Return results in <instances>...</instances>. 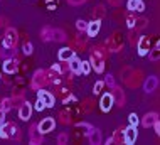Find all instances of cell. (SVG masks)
Masks as SVG:
<instances>
[{"mask_svg": "<svg viewBox=\"0 0 160 145\" xmlns=\"http://www.w3.org/2000/svg\"><path fill=\"white\" fill-rule=\"evenodd\" d=\"M108 54H110V51L105 46H94L91 54H89V66L96 73H103L105 71V63H106Z\"/></svg>", "mask_w": 160, "mask_h": 145, "instance_id": "6da1fadb", "label": "cell"}, {"mask_svg": "<svg viewBox=\"0 0 160 145\" xmlns=\"http://www.w3.org/2000/svg\"><path fill=\"white\" fill-rule=\"evenodd\" d=\"M122 78L123 83L128 88H138L142 85V71L140 69H133V68H123L122 69Z\"/></svg>", "mask_w": 160, "mask_h": 145, "instance_id": "7a4b0ae2", "label": "cell"}, {"mask_svg": "<svg viewBox=\"0 0 160 145\" xmlns=\"http://www.w3.org/2000/svg\"><path fill=\"white\" fill-rule=\"evenodd\" d=\"M123 46H125V41L122 32H113L106 39V49L110 52H120L123 49Z\"/></svg>", "mask_w": 160, "mask_h": 145, "instance_id": "3957f363", "label": "cell"}, {"mask_svg": "<svg viewBox=\"0 0 160 145\" xmlns=\"http://www.w3.org/2000/svg\"><path fill=\"white\" fill-rule=\"evenodd\" d=\"M0 138H20V128L15 123H2L0 125Z\"/></svg>", "mask_w": 160, "mask_h": 145, "instance_id": "277c9868", "label": "cell"}, {"mask_svg": "<svg viewBox=\"0 0 160 145\" xmlns=\"http://www.w3.org/2000/svg\"><path fill=\"white\" fill-rule=\"evenodd\" d=\"M44 86H47V71L46 69H37L32 76L31 88L37 91V90H42Z\"/></svg>", "mask_w": 160, "mask_h": 145, "instance_id": "5b68a950", "label": "cell"}, {"mask_svg": "<svg viewBox=\"0 0 160 145\" xmlns=\"http://www.w3.org/2000/svg\"><path fill=\"white\" fill-rule=\"evenodd\" d=\"M17 41H19V34L14 27H8L3 34V39H2V47H7V49H14L17 46Z\"/></svg>", "mask_w": 160, "mask_h": 145, "instance_id": "8992f818", "label": "cell"}, {"mask_svg": "<svg viewBox=\"0 0 160 145\" xmlns=\"http://www.w3.org/2000/svg\"><path fill=\"white\" fill-rule=\"evenodd\" d=\"M152 47V37L150 36H142L137 42V49H138V56H147V52Z\"/></svg>", "mask_w": 160, "mask_h": 145, "instance_id": "52a82bcc", "label": "cell"}, {"mask_svg": "<svg viewBox=\"0 0 160 145\" xmlns=\"http://www.w3.org/2000/svg\"><path fill=\"white\" fill-rule=\"evenodd\" d=\"M111 90H113V91H111V96H113V103H115L118 108H123V106H125V100H127V98H125L123 88H120V86L115 85L113 88H111Z\"/></svg>", "mask_w": 160, "mask_h": 145, "instance_id": "ba28073f", "label": "cell"}, {"mask_svg": "<svg viewBox=\"0 0 160 145\" xmlns=\"http://www.w3.org/2000/svg\"><path fill=\"white\" fill-rule=\"evenodd\" d=\"M137 137H138V132H137L135 125H130L127 128H123V143H127V145L135 143Z\"/></svg>", "mask_w": 160, "mask_h": 145, "instance_id": "9c48e42d", "label": "cell"}, {"mask_svg": "<svg viewBox=\"0 0 160 145\" xmlns=\"http://www.w3.org/2000/svg\"><path fill=\"white\" fill-rule=\"evenodd\" d=\"M37 100H41L42 103L46 105V108H52L54 106V95L49 93V91H46L44 88L42 90H37Z\"/></svg>", "mask_w": 160, "mask_h": 145, "instance_id": "30bf717a", "label": "cell"}, {"mask_svg": "<svg viewBox=\"0 0 160 145\" xmlns=\"http://www.w3.org/2000/svg\"><path fill=\"white\" fill-rule=\"evenodd\" d=\"M54 127H56V120L52 117H47V118H44V120L41 122V123H37V128H39V132H41L42 135L51 133V132L54 130Z\"/></svg>", "mask_w": 160, "mask_h": 145, "instance_id": "8fae6325", "label": "cell"}, {"mask_svg": "<svg viewBox=\"0 0 160 145\" xmlns=\"http://www.w3.org/2000/svg\"><path fill=\"white\" fill-rule=\"evenodd\" d=\"M29 142L32 145H39V143H44V135L39 132L37 125L31 127V132H29Z\"/></svg>", "mask_w": 160, "mask_h": 145, "instance_id": "7c38bea8", "label": "cell"}, {"mask_svg": "<svg viewBox=\"0 0 160 145\" xmlns=\"http://www.w3.org/2000/svg\"><path fill=\"white\" fill-rule=\"evenodd\" d=\"M2 69H3L5 74H15L17 69H19V61H17L15 58H7L3 66H2Z\"/></svg>", "mask_w": 160, "mask_h": 145, "instance_id": "4fadbf2b", "label": "cell"}, {"mask_svg": "<svg viewBox=\"0 0 160 145\" xmlns=\"http://www.w3.org/2000/svg\"><path fill=\"white\" fill-rule=\"evenodd\" d=\"M113 96H111V93H105L101 96V101H99V108H101V111L108 113L111 108H113Z\"/></svg>", "mask_w": 160, "mask_h": 145, "instance_id": "5bb4252c", "label": "cell"}, {"mask_svg": "<svg viewBox=\"0 0 160 145\" xmlns=\"http://www.w3.org/2000/svg\"><path fill=\"white\" fill-rule=\"evenodd\" d=\"M19 117H20V120H24V122H27L29 118L32 117V105L29 103V101H24L22 105H20V108H19Z\"/></svg>", "mask_w": 160, "mask_h": 145, "instance_id": "9a60e30c", "label": "cell"}, {"mask_svg": "<svg viewBox=\"0 0 160 145\" xmlns=\"http://www.w3.org/2000/svg\"><path fill=\"white\" fill-rule=\"evenodd\" d=\"M157 88H158V78H157V76H148V78L143 81V90H145V93H153Z\"/></svg>", "mask_w": 160, "mask_h": 145, "instance_id": "2e32d148", "label": "cell"}, {"mask_svg": "<svg viewBox=\"0 0 160 145\" xmlns=\"http://www.w3.org/2000/svg\"><path fill=\"white\" fill-rule=\"evenodd\" d=\"M68 68L72 74H81V59L74 54L71 59L68 61Z\"/></svg>", "mask_w": 160, "mask_h": 145, "instance_id": "e0dca14e", "label": "cell"}, {"mask_svg": "<svg viewBox=\"0 0 160 145\" xmlns=\"http://www.w3.org/2000/svg\"><path fill=\"white\" fill-rule=\"evenodd\" d=\"M99 29H101V20L88 22V27H86V34H88V37H94V36H98Z\"/></svg>", "mask_w": 160, "mask_h": 145, "instance_id": "ac0fdd59", "label": "cell"}, {"mask_svg": "<svg viewBox=\"0 0 160 145\" xmlns=\"http://www.w3.org/2000/svg\"><path fill=\"white\" fill-rule=\"evenodd\" d=\"M101 140H103L101 132L93 127V128L89 130V133H88V142H89V143H93V145H98V143H101Z\"/></svg>", "mask_w": 160, "mask_h": 145, "instance_id": "d6986e66", "label": "cell"}, {"mask_svg": "<svg viewBox=\"0 0 160 145\" xmlns=\"http://www.w3.org/2000/svg\"><path fill=\"white\" fill-rule=\"evenodd\" d=\"M72 56H74V51H72L71 47H62V49H59V52H58V58L61 63H68Z\"/></svg>", "mask_w": 160, "mask_h": 145, "instance_id": "ffe728a7", "label": "cell"}, {"mask_svg": "<svg viewBox=\"0 0 160 145\" xmlns=\"http://www.w3.org/2000/svg\"><path fill=\"white\" fill-rule=\"evenodd\" d=\"M127 8L130 12H133V10L143 12L145 10V3H143V0H128V2H127Z\"/></svg>", "mask_w": 160, "mask_h": 145, "instance_id": "44dd1931", "label": "cell"}, {"mask_svg": "<svg viewBox=\"0 0 160 145\" xmlns=\"http://www.w3.org/2000/svg\"><path fill=\"white\" fill-rule=\"evenodd\" d=\"M158 120V115L155 111H152V113H147V115L142 118V125L145 127V128H150V127H152L155 122Z\"/></svg>", "mask_w": 160, "mask_h": 145, "instance_id": "7402d4cb", "label": "cell"}, {"mask_svg": "<svg viewBox=\"0 0 160 145\" xmlns=\"http://www.w3.org/2000/svg\"><path fill=\"white\" fill-rule=\"evenodd\" d=\"M59 122H61L62 125H71L72 123V113L69 111V110L59 111Z\"/></svg>", "mask_w": 160, "mask_h": 145, "instance_id": "603a6c76", "label": "cell"}, {"mask_svg": "<svg viewBox=\"0 0 160 145\" xmlns=\"http://www.w3.org/2000/svg\"><path fill=\"white\" fill-rule=\"evenodd\" d=\"M91 15H93V20H101L103 17L106 15V8H105V5H96V7L93 8Z\"/></svg>", "mask_w": 160, "mask_h": 145, "instance_id": "cb8c5ba5", "label": "cell"}, {"mask_svg": "<svg viewBox=\"0 0 160 145\" xmlns=\"http://www.w3.org/2000/svg\"><path fill=\"white\" fill-rule=\"evenodd\" d=\"M147 54H148V58H150L152 63H158V61H160V47H158V42H155V46L148 52H147Z\"/></svg>", "mask_w": 160, "mask_h": 145, "instance_id": "d4e9b609", "label": "cell"}, {"mask_svg": "<svg viewBox=\"0 0 160 145\" xmlns=\"http://www.w3.org/2000/svg\"><path fill=\"white\" fill-rule=\"evenodd\" d=\"M41 41H42V42H49V41H52V27L46 25V27H42V29H41Z\"/></svg>", "mask_w": 160, "mask_h": 145, "instance_id": "484cf974", "label": "cell"}, {"mask_svg": "<svg viewBox=\"0 0 160 145\" xmlns=\"http://www.w3.org/2000/svg\"><path fill=\"white\" fill-rule=\"evenodd\" d=\"M68 39L66 32H64L62 29H52V41L56 42H64Z\"/></svg>", "mask_w": 160, "mask_h": 145, "instance_id": "4316f807", "label": "cell"}, {"mask_svg": "<svg viewBox=\"0 0 160 145\" xmlns=\"http://www.w3.org/2000/svg\"><path fill=\"white\" fill-rule=\"evenodd\" d=\"M93 108H94V101H93L91 98H88V100H84V101L81 103L79 111H83V113H91Z\"/></svg>", "mask_w": 160, "mask_h": 145, "instance_id": "83f0119b", "label": "cell"}, {"mask_svg": "<svg viewBox=\"0 0 160 145\" xmlns=\"http://www.w3.org/2000/svg\"><path fill=\"white\" fill-rule=\"evenodd\" d=\"M147 25H148V20H147L145 17H137V19H135V24H133V27H132V29L142 30V29H145Z\"/></svg>", "mask_w": 160, "mask_h": 145, "instance_id": "f1b7e54d", "label": "cell"}, {"mask_svg": "<svg viewBox=\"0 0 160 145\" xmlns=\"http://www.w3.org/2000/svg\"><path fill=\"white\" fill-rule=\"evenodd\" d=\"M111 137V143H123V128H118L113 132V135H110Z\"/></svg>", "mask_w": 160, "mask_h": 145, "instance_id": "f546056e", "label": "cell"}, {"mask_svg": "<svg viewBox=\"0 0 160 145\" xmlns=\"http://www.w3.org/2000/svg\"><path fill=\"white\" fill-rule=\"evenodd\" d=\"M0 108L3 110V111H8V110L14 108V98H3L2 101H0Z\"/></svg>", "mask_w": 160, "mask_h": 145, "instance_id": "4dcf8cb0", "label": "cell"}, {"mask_svg": "<svg viewBox=\"0 0 160 145\" xmlns=\"http://www.w3.org/2000/svg\"><path fill=\"white\" fill-rule=\"evenodd\" d=\"M91 128H93V127L89 125V123H84V122H83V123H78V125H76V130H78V133H79V135H81V133H83V135H88Z\"/></svg>", "mask_w": 160, "mask_h": 145, "instance_id": "1f68e13d", "label": "cell"}, {"mask_svg": "<svg viewBox=\"0 0 160 145\" xmlns=\"http://www.w3.org/2000/svg\"><path fill=\"white\" fill-rule=\"evenodd\" d=\"M138 30H135V29H130V32H128V41H130V44H132L133 47L137 46V42H138Z\"/></svg>", "mask_w": 160, "mask_h": 145, "instance_id": "d6a6232c", "label": "cell"}, {"mask_svg": "<svg viewBox=\"0 0 160 145\" xmlns=\"http://www.w3.org/2000/svg\"><path fill=\"white\" fill-rule=\"evenodd\" d=\"M86 27H88V22L83 20V19H78L76 20V29L78 32H86Z\"/></svg>", "mask_w": 160, "mask_h": 145, "instance_id": "836d02e7", "label": "cell"}, {"mask_svg": "<svg viewBox=\"0 0 160 145\" xmlns=\"http://www.w3.org/2000/svg\"><path fill=\"white\" fill-rule=\"evenodd\" d=\"M103 86H105V83H103V81H96V83H94V86H93V93L94 95H101Z\"/></svg>", "mask_w": 160, "mask_h": 145, "instance_id": "e575fe53", "label": "cell"}, {"mask_svg": "<svg viewBox=\"0 0 160 145\" xmlns=\"http://www.w3.org/2000/svg\"><path fill=\"white\" fill-rule=\"evenodd\" d=\"M89 71H91V66H89V63H86V61H81V73H83L84 76H88Z\"/></svg>", "mask_w": 160, "mask_h": 145, "instance_id": "d590c367", "label": "cell"}, {"mask_svg": "<svg viewBox=\"0 0 160 145\" xmlns=\"http://www.w3.org/2000/svg\"><path fill=\"white\" fill-rule=\"evenodd\" d=\"M22 51H24V54H25V56H29V54H32V51H34V47H32V44H31V42H27V41H25V42H24V46H22Z\"/></svg>", "mask_w": 160, "mask_h": 145, "instance_id": "8d00e7d4", "label": "cell"}, {"mask_svg": "<svg viewBox=\"0 0 160 145\" xmlns=\"http://www.w3.org/2000/svg\"><path fill=\"white\" fill-rule=\"evenodd\" d=\"M68 142H69V135H68V133H59L58 143H59V145H64V143H68Z\"/></svg>", "mask_w": 160, "mask_h": 145, "instance_id": "74e56055", "label": "cell"}, {"mask_svg": "<svg viewBox=\"0 0 160 145\" xmlns=\"http://www.w3.org/2000/svg\"><path fill=\"white\" fill-rule=\"evenodd\" d=\"M128 122H130V125H138V117H137V113H130L128 115Z\"/></svg>", "mask_w": 160, "mask_h": 145, "instance_id": "f35d334b", "label": "cell"}, {"mask_svg": "<svg viewBox=\"0 0 160 145\" xmlns=\"http://www.w3.org/2000/svg\"><path fill=\"white\" fill-rule=\"evenodd\" d=\"M103 83H105V85H108L110 88H113V86H115V78L111 76V74H108V76L105 78V81H103Z\"/></svg>", "mask_w": 160, "mask_h": 145, "instance_id": "ab89813d", "label": "cell"}, {"mask_svg": "<svg viewBox=\"0 0 160 145\" xmlns=\"http://www.w3.org/2000/svg\"><path fill=\"white\" fill-rule=\"evenodd\" d=\"M135 19H137V17H135V15H132V14H128V15H127V25H128L130 29L133 27V24H135Z\"/></svg>", "mask_w": 160, "mask_h": 145, "instance_id": "60d3db41", "label": "cell"}, {"mask_svg": "<svg viewBox=\"0 0 160 145\" xmlns=\"http://www.w3.org/2000/svg\"><path fill=\"white\" fill-rule=\"evenodd\" d=\"M84 2H86V0H68V3H69V5H72V7H79V5H83Z\"/></svg>", "mask_w": 160, "mask_h": 145, "instance_id": "b9f144b4", "label": "cell"}, {"mask_svg": "<svg viewBox=\"0 0 160 145\" xmlns=\"http://www.w3.org/2000/svg\"><path fill=\"white\" fill-rule=\"evenodd\" d=\"M44 108H46V105L42 103L41 100H37V101H36V110H37V111H42Z\"/></svg>", "mask_w": 160, "mask_h": 145, "instance_id": "7bdbcfd3", "label": "cell"}, {"mask_svg": "<svg viewBox=\"0 0 160 145\" xmlns=\"http://www.w3.org/2000/svg\"><path fill=\"white\" fill-rule=\"evenodd\" d=\"M110 5L111 7H120L122 5V0H110Z\"/></svg>", "mask_w": 160, "mask_h": 145, "instance_id": "ee69618b", "label": "cell"}, {"mask_svg": "<svg viewBox=\"0 0 160 145\" xmlns=\"http://www.w3.org/2000/svg\"><path fill=\"white\" fill-rule=\"evenodd\" d=\"M2 123H5V111L0 108V125H2Z\"/></svg>", "mask_w": 160, "mask_h": 145, "instance_id": "f6af8a7d", "label": "cell"}, {"mask_svg": "<svg viewBox=\"0 0 160 145\" xmlns=\"http://www.w3.org/2000/svg\"><path fill=\"white\" fill-rule=\"evenodd\" d=\"M153 127V130H155V133H160V123H158V120L155 122V123L152 125Z\"/></svg>", "mask_w": 160, "mask_h": 145, "instance_id": "bcb514c9", "label": "cell"}]
</instances>
